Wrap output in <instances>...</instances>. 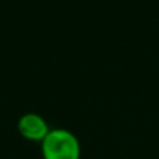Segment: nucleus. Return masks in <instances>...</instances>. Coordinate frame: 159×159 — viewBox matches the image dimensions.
I'll return each mask as SVG.
<instances>
[{"label": "nucleus", "instance_id": "nucleus-1", "mask_svg": "<svg viewBox=\"0 0 159 159\" xmlns=\"http://www.w3.org/2000/svg\"><path fill=\"white\" fill-rule=\"evenodd\" d=\"M41 145L43 159H80L81 157L78 138L64 129L50 130Z\"/></svg>", "mask_w": 159, "mask_h": 159}, {"label": "nucleus", "instance_id": "nucleus-2", "mask_svg": "<svg viewBox=\"0 0 159 159\" xmlns=\"http://www.w3.org/2000/svg\"><path fill=\"white\" fill-rule=\"evenodd\" d=\"M18 131L25 140L42 143L50 131L46 120L36 113H25L18 120Z\"/></svg>", "mask_w": 159, "mask_h": 159}]
</instances>
